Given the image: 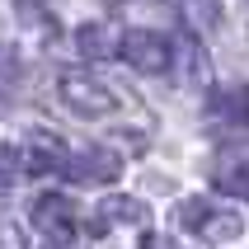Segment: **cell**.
<instances>
[{"label": "cell", "mask_w": 249, "mask_h": 249, "mask_svg": "<svg viewBox=\"0 0 249 249\" xmlns=\"http://www.w3.org/2000/svg\"><path fill=\"white\" fill-rule=\"evenodd\" d=\"M61 99H66V108H75L80 118H104V113L118 104L104 80L80 75V71H75V75H61Z\"/></svg>", "instance_id": "1"}, {"label": "cell", "mask_w": 249, "mask_h": 249, "mask_svg": "<svg viewBox=\"0 0 249 249\" xmlns=\"http://www.w3.org/2000/svg\"><path fill=\"white\" fill-rule=\"evenodd\" d=\"M118 52H123L137 71H146V75H160V71H169V61H174V47H169L160 33H151V28L123 33V38H118Z\"/></svg>", "instance_id": "2"}, {"label": "cell", "mask_w": 249, "mask_h": 249, "mask_svg": "<svg viewBox=\"0 0 249 249\" xmlns=\"http://www.w3.org/2000/svg\"><path fill=\"white\" fill-rule=\"evenodd\" d=\"M183 221L193 226V231H197L202 240H216V245H226V240H235L240 231H245L240 212L212 207V202H188V207H183Z\"/></svg>", "instance_id": "3"}, {"label": "cell", "mask_w": 249, "mask_h": 249, "mask_svg": "<svg viewBox=\"0 0 249 249\" xmlns=\"http://www.w3.org/2000/svg\"><path fill=\"white\" fill-rule=\"evenodd\" d=\"M118 160L108 151H61V174L75 183H108L118 179Z\"/></svg>", "instance_id": "4"}, {"label": "cell", "mask_w": 249, "mask_h": 249, "mask_svg": "<svg viewBox=\"0 0 249 249\" xmlns=\"http://www.w3.org/2000/svg\"><path fill=\"white\" fill-rule=\"evenodd\" d=\"M71 216H75V207H71L66 197H42L38 207H33V221L47 235H71Z\"/></svg>", "instance_id": "5"}, {"label": "cell", "mask_w": 249, "mask_h": 249, "mask_svg": "<svg viewBox=\"0 0 249 249\" xmlns=\"http://www.w3.org/2000/svg\"><path fill=\"white\" fill-rule=\"evenodd\" d=\"M99 221L104 226H113V221H132V226H141L146 221V202H132V197H104V207H99Z\"/></svg>", "instance_id": "6"}, {"label": "cell", "mask_w": 249, "mask_h": 249, "mask_svg": "<svg viewBox=\"0 0 249 249\" xmlns=\"http://www.w3.org/2000/svg\"><path fill=\"white\" fill-rule=\"evenodd\" d=\"M75 42H80L85 56H108V52H118V33L104 28V24H85L80 33H75Z\"/></svg>", "instance_id": "7"}, {"label": "cell", "mask_w": 249, "mask_h": 249, "mask_svg": "<svg viewBox=\"0 0 249 249\" xmlns=\"http://www.w3.org/2000/svg\"><path fill=\"white\" fill-rule=\"evenodd\" d=\"M19 174H24V160H19V151L0 141V188H10V183L19 179Z\"/></svg>", "instance_id": "8"}, {"label": "cell", "mask_w": 249, "mask_h": 249, "mask_svg": "<svg viewBox=\"0 0 249 249\" xmlns=\"http://www.w3.org/2000/svg\"><path fill=\"white\" fill-rule=\"evenodd\" d=\"M0 249H28V235H19L14 221H0Z\"/></svg>", "instance_id": "9"}, {"label": "cell", "mask_w": 249, "mask_h": 249, "mask_svg": "<svg viewBox=\"0 0 249 249\" xmlns=\"http://www.w3.org/2000/svg\"><path fill=\"white\" fill-rule=\"evenodd\" d=\"M42 249H85L80 240H75V231H71V235H47V245Z\"/></svg>", "instance_id": "10"}, {"label": "cell", "mask_w": 249, "mask_h": 249, "mask_svg": "<svg viewBox=\"0 0 249 249\" xmlns=\"http://www.w3.org/2000/svg\"><path fill=\"white\" fill-rule=\"evenodd\" d=\"M141 249H179V240H169V235H146V240H141Z\"/></svg>", "instance_id": "11"}]
</instances>
